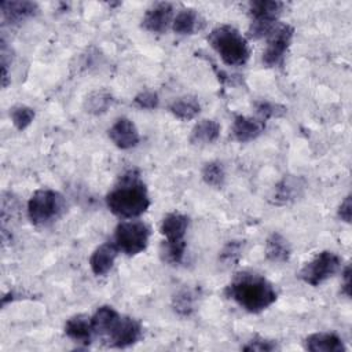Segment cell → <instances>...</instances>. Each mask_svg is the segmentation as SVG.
<instances>
[{
    "label": "cell",
    "mask_w": 352,
    "mask_h": 352,
    "mask_svg": "<svg viewBox=\"0 0 352 352\" xmlns=\"http://www.w3.org/2000/svg\"><path fill=\"white\" fill-rule=\"evenodd\" d=\"M224 294L250 314H258L271 307L276 298V290L264 276L254 272H239L228 283Z\"/></svg>",
    "instance_id": "6da1fadb"
},
{
    "label": "cell",
    "mask_w": 352,
    "mask_h": 352,
    "mask_svg": "<svg viewBox=\"0 0 352 352\" xmlns=\"http://www.w3.org/2000/svg\"><path fill=\"white\" fill-rule=\"evenodd\" d=\"M106 205L113 214L128 220L139 217L148 209L147 187L136 170L121 176L116 187L106 195Z\"/></svg>",
    "instance_id": "7a4b0ae2"
},
{
    "label": "cell",
    "mask_w": 352,
    "mask_h": 352,
    "mask_svg": "<svg viewBox=\"0 0 352 352\" xmlns=\"http://www.w3.org/2000/svg\"><path fill=\"white\" fill-rule=\"evenodd\" d=\"M208 41L228 66H242L249 59L250 52L246 38L231 25L214 28L209 33Z\"/></svg>",
    "instance_id": "3957f363"
},
{
    "label": "cell",
    "mask_w": 352,
    "mask_h": 352,
    "mask_svg": "<svg viewBox=\"0 0 352 352\" xmlns=\"http://www.w3.org/2000/svg\"><path fill=\"white\" fill-rule=\"evenodd\" d=\"M65 208V198L58 191L40 188L28 201V216L34 226H48L62 216Z\"/></svg>",
    "instance_id": "277c9868"
},
{
    "label": "cell",
    "mask_w": 352,
    "mask_h": 352,
    "mask_svg": "<svg viewBox=\"0 0 352 352\" xmlns=\"http://www.w3.org/2000/svg\"><path fill=\"white\" fill-rule=\"evenodd\" d=\"M283 3L275 0L250 1L249 12L252 22L249 26V36L252 38L268 37L276 28V21L283 10Z\"/></svg>",
    "instance_id": "5b68a950"
},
{
    "label": "cell",
    "mask_w": 352,
    "mask_h": 352,
    "mask_svg": "<svg viewBox=\"0 0 352 352\" xmlns=\"http://www.w3.org/2000/svg\"><path fill=\"white\" fill-rule=\"evenodd\" d=\"M150 228L139 220L121 221L114 231V245L126 256H136L148 245Z\"/></svg>",
    "instance_id": "8992f818"
},
{
    "label": "cell",
    "mask_w": 352,
    "mask_h": 352,
    "mask_svg": "<svg viewBox=\"0 0 352 352\" xmlns=\"http://www.w3.org/2000/svg\"><path fill=\"white\" fill-rule=\"evenodd\" d=\"M340 267L341 257L331 250H323L300 270L298 278L307 285L319 286L322 282L333 276Z\"/></svg>",
    "instance_id": "52a82bcc"
},
{
    "label": "cell",
    "mask_w": 352,
    "mask_h": 352,
    "mask_svg": "<svg viewBox=\"0 0 352 352\" xmlns=\"http://www.w3.org/2000/svg\"><path fill=\"white\" fill-rule=\"evenodd\" d=\"M293 34L294 29L290 25H276V28L268 36L267 47L263 52L264 65H267L268 67H275L283 63Z\"/></svg>",
    "instance_id": "ba28073f"
},
{
    "label": "cell",
    "mask_w": 352,
    "mask_h": 352,
    "mask_svg": "<svg viewBox=\"0 0 352 352\" xmlns=\"http://www.w3.org/2000/svg\"><path fill=\"white\" fill-rule=\"evenodd\" d=\"M142 334V327L138 320L129 316H118L107 334L104 336L107 344L113 348H126L133 345Z\"/></svg>",
    "instance_id": "9c48e42d"
},
{
    "label": "cell",
    "mask_w": 352,
    "mask_h": 352,
    "mask_svg": "<svg viewBox=\"0 0 352 352\" xmlns=\"http://www.w3.org/2000/svg\"><path fill=\"white\" fill-rule=\"evenodd\" d=\"M305 188V183L301 177L297 176H285L280 182H278L274 187V191L270 197L271 204L274 205H287L290 202L297 201Z\"/></svg>",
    "instance_id": "30bf717a"
},
{
    "label": "cell",
    "mask_w": 352,
    "mask_h": 352,
    "mask_svg": "<svg viewBox=\"0 0 352 352\" xmlns=\"http://www.w3.org/2000/svg\"><path fill=\"white\" fill-rule=\"evenodd\" d=\"M172 15L173 7L170 3H157L146 11L142 19V28L151 33H162L168 29L169 23H172Z\"/></svg>",
    "instance_id": "8fae6325"
},
{
    "label": "cell",
    "mask_w": 352,
    "mask_h": 352,
    "mask_svg": "<svg viewBox=\"0 0 352 352\" xmlns=\"http://www.w3.org/2000/svg\"><path fill=\"white\" fill-rule=\"evenodd\" d=\"M109 138L121 150H129L135 147L140 140L136 125L129 118H125V117L118 118L110 126Z\"/></svg>",
    "instance_id": "7c38bea8"
},
{
    "label": "cell",
    "mask_w": 352,
    "mask_h": 352,
    "mask_svg": "<svg viewBox=\"0 0 352 352\" xmlns=\"http://www.w3.org/2000/svg\"><path fill=\"white\" fill-rule=\"evenodd\" d=\"M1 19L4 23L15 25L21 23L32 16H34L38 11V7L33 1H1Z\"/></svg>",
    "instance_id": "4fadbf2b"
},
{
    "label": "cell",
    "mask_w": 352,
    "mask_h": 352,
    "mask_svg": "<svg viewBox=\"0 0 352 352\" xmlns=\"http://www.w3.org/2000/svg\"><path fill=\"white\" fill-rule=\"evenodd\" d=\"M118 249L117 246L110 242L102 243L100 246H98L91 257H89V267L91 271L96 275V276H103L107 272H110V270L113 268V264L116 261V257L118 254Z\"/></svg>",
    "instance_id": "5bb4252c"
},
{
    "label": "cell",
    "mask_w": 352,
    "mask_h": 352,
    "mask_svg": "<svg viewBox=\"0 0 352 352\" xmlns=\"http://www.w3.org/2000/svg\"><path fill=\"white\" fill-rule=\"evenodd\" d=\"M264 129H265L264 120L236 116L232 124V136L235 140L241 143H246L257 139L264 132Z\"/></svg>",
    "instance_id": "9a60e30c"
},
{
    "label": "cell",
    "mask_w": 352,
    "mask_h": 352,
    "mask_svg": "<svg viewBox=\"0 0 352 352\" xmlns=\"http://www.w3.org/2000/svg\"><path fill=\"white\" fill-rule=\"evenodd\" d=\"M65 334L74 342L84 345L91 344V340L95 334L92 329L91 316L80 314L69 318L65 323Z\"/></svg>",
    "instance_id": "2e32d148"
},
{
    "label": "cell",
    "mask_w": 352,
    "mask_h": 352,
    "mask_svg": "<svg viewBox=\"0 0 352 352\" xmlns=\"http://www.w3.org/2000/svg\"><path fill=\"white\" fill-rule=\"evenodd\" d=\"M304 348L309 352H344L346 348L342 340L334 333H314L304 341Z\"/></svg>",
    "instance_id": "e0dca14e"
},
{
    "label": "cell",
    "mask_w": 352,
    "mask_h": 352,
    "mask_svg": "<svg viewBox=\"0 0 352 352\" xmlns=\"http://www.w3.org/2000/svg\"><path fill=\"white\" fill-rule=\"evenodd\" d=\"M188 228V217L179 212L168 213L160 226L161 234L166 241H183Z\"/></svg>",
    "instance_id": "ac0fdd59"
},
{
    "label": "cell",
    "mask_w": 352,
    "mask_h": 352,
    "mask_svg": "<svg viewBox=\"0 0 352 352\" xmlns=\"http://www.w3.org/2000/svg\"><path fill=\"white\" fill-rule=\"evenodd\" d=\"M292 248L287 239L279 234L272 232L265 241V257L271 263H286L290 258Z\"/></svg>",
    "instance_id": "d6986e66"
},
{
    "label": "cell",
    "mask_w": 352,
    "mask_h": 352,
    "mask_svg": "<svg viewBox=\"0 0 352 352\" xmlns=\"http://www.w3.org/2000/svg\"><path fill=\"white\" fill-rule=\"evenodd\" d=\"M220 136V125L214 120H201L191 129L190 142L194 144H210Z\"/></svg>",
    "instance_id": "ffe728a7"
},
{
    "label": "cell",
    "mask_w": 352,
    "mask_h": 352,
    "mask_svg": "<svg viewBox=\"0 0 352 352\" xmlns=\"http://www.w3.org/2000/svg\"><path fill=\"white\" fill-rule=\"evenodd\" d=\"M169 111L182 121H190L199 114L201 104L195 96H182L169 104Z\"/></svg>",
    "instance_id": "44dd1931"
},
{
    "label": "cell",
    "mask_w": 352,
    "mask_h": 352,
    "mask_svg": "<svg viewBox=\"0 0 352 352\" xmlns=\"http://www.w3.org/2000/svg\"><path fill=\"white\" fill-rule=\"evenodd\" d=\"M172 29L182 36L194 34L199 29V16L195 10L184 8L179 11L172 21Z\"/></svg>",
    "instance_id": "7402d4cb"
},
{
    "label": "cell",
    "mask_w": 352,
    "mask_h": 352,
    "mask_svg": "<svg viewBox=\"0 0 352 352\" xmlns=\"http://www.w3.org/2000/svg\"><path fill=\"white\" fill-rule=\"evenodd\" d=\"M118 316L120 314L113 307H109V305L99 307L95 311V314L91 316L94 333L96 336L104 337Z\"/></svg>",
    "instance_id": "603a6c76"
},
{
    "label": "cell",
    "mask_w": 352,
    "mask_h": 352,
    "mask_svg": "<svg viewBox=\"0 0 352 352\" xmlns=\"http://www.w3.org/2000/svg\"><path fill=\"white\" fill-rule=\"evenodd\" d=\"M113 102H114L113 95L109 91L100 89V91H95L87 96V99L84 102V109L89 114L99 116V114L106 113L109 110V107L113 104Z\"/></svg>",
    "instance_id": "cb8c5ba5"
},
{
    "label": "cell",
    "mask_w": 352,
    "mask_h": 352,
    "mask_svg": "<svg viewBox=\"0 0 352 352\" xmlns=\"http://www.w3.org/2000/svg\"><path fill=\"white\" fill-rule=\"evenodd\" d=\"M186 241H162L160 246V257L166 264L182 263L186 252Z\"/></svg>",
    "instance_id": "d4e9b609"
},
{
    "label": "cell",
    "mask_w": 352,
    "mask_h": 352,
    "mask_svg": "<svg viewBox=\"0 0 352 352\" xmlns=\"http://www.w3.org/2000/svg\"><path fill=\"white\" fill-rule=\"evenodd\" d=\"M197 296L190 289H182L172 298L173 311L180 316H190L195 309Z\"/></svg>",
    "instance_id": "484cf974"
},
{
    "label": "cell",
    "mask_w": 352,
    "mask_h": 352,
    "mask_svg": "<svg viewBox=\"0 0 352 352\" xmlns=\"http://www.w3.org/2000/svg\"><path fill=\"white\" fill-rule=\"evenodd\" d=\"M202 180L214 188H221L226 182L224 166L219 161L206 162L202 168Z\"/></svg>",
    "instance_id": "4316f807"
},
{
    "label": "cell",
    "mask_w": 352,
    "mask_h": 352,
    "mask_svg": "<svg viewBox=\"0 0 352 352\" xmlns=\"http://www.w3.org/2000/svg\"><path fill=\"white\" fill-rule=\"evenodd\" d=\"M10 117H11V121H12L14 126L18 131H23L34 120V110L32 107H29V106L18 104V106H14L10 110Z\"/></svg>",
    "instance_id": "83f0119b"
},
{
    "label": "cell",
    "mask_w": 352,
    "mask_h": 352,
    "mask_svg": "<svg viewBox=\"0 0 352 352\" xmlns=\"http://www.w3.org/2000/svg\"><path fill=\"white\" fill-rule=\"evenodd\" d=\"M257 114L261 117V120H268V118H278L286 114V107L274 102L268 100H258L254 103Z\"/></svg>",
    "instance_id": "f1b7e54d"
},
{
    "label": "cell",
    "mask_w": 352,
    "mask_h": 352,
    "mask_svg": "<svg viewBox=\"0 0 352 352\" xmlns=\"http://www.w3.org/2000/svg\"><path fill=\"white\" fill-rule=\"evenodd\" d=\"M241 252H242V243L239 241H230L220 252L219 260L224 265H232V264L238 263V260L241 257Z\"/></svg>",
    "instance_id": "f546056e"
},
{
    "label": "cell",
    "mask_w": 352,
    "mask_h": 352,
    "mask_svg": "<svg viewBox=\"0 0 352 352\" xmlns=\"http://www.w3.org/2000/svg\"><path fill=\"white\" fill-rule=\"evenodd\" d=\"M158 103H160V99L154 91H142L133 98V104L143 110L157 109Z\"/></svg>",
    "instance_id": "4dcf8cb0"
},
{
    "label": "cell",
    "mask_w": 352,
    "mask_h": 352,
    "mask_svg": "<svg viewBox=\"0 0 352 352\" xmlns=\"http://www.w3.org/2000/svg\"><path fill=\"white\" fill-rule=\"evenodd\" d=\"M243 351H248V352H252V351H258V352H272V351H276L279 349L278 344L272 340H267V338H263V337H254L253 340L248 341L246 345L242 346Z\"/></svg>",
    "instance_id": "1f68e13d"
},
{
    "label": "cell",
    "mask_w": 352,
    "mask_h": 352,
    "mask_svg": "<svg viewBox=\"0 0 352 352\" xmlns=\"http://www.w3.org/2000/svg\"><path fill=\"white\" fill-rule=\"evenodd\" d=\"M351 216H352V202H351V195H346L338 208V217L345 223H351Z\"/></svg>",
    "instance_id": "d6a6232c"
},
{
    "label": "cell",
    "mask_w": 352,
    "mask_h": 352,
    "mask_svg": "<svg viewBox=\"0 0 352 352\" xmlns=\"http://www.w3.org/2000/svg\"><path fill=\"white\" fill-rule=\"evenodd\" d=\"M342 278H344V283L341 287V293L345 294L346 297H351V267L346 265L344 272H342Z\"/></svg>",
    "instance_id": "836d02e7"
}]
</instances>
